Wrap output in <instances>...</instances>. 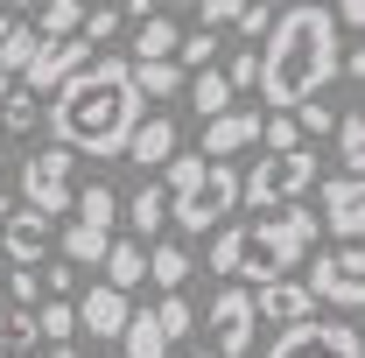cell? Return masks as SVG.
Returning a JSON list of instances; mask_svg holds the SVG:
<instances>
[{"instance_id":"6da1fadb","label":"cell","mask_w":365,"mask_h":358,"mask_svg":"<svg viewBox=\"0 0 365 358\" xmlns=\"http://www.w3.org/2000/svg\"><path fill=\"white\" fill-rule=\"evenodd\" d=\"M43 120L56 134V148L91 155V162H120L127 134L140 127V98H134V78H127V56H91L85 71H71L49 91Z\"/></svg>"},{"instance_id":"7a4b0ae2","label":"cell","mask_w":365,"mask_h":358,"mask_svg":"<svg viewBox=\"0 0 365 358\" xmlns=\"http://www.w3.org/2000/svg\"><path fill=\"white\" fill-rule=\"evenodd\" d=\"M260 98H267L274 113H295V106H309L323 98V85L337 78V56H344V36H337V21H330V7L323 0H295V7H281L274 14V29L260 36ZM260 106V113H267Z\"/></svg>"},{"instance_id":"3957f363","label":"cell","mask_w":365,"mask_h":358,"mask_svg":"<svg viewBox=\"0 0 365 358\" xmlns=\"http://www.w3.org/2000/svg\"><path fill=\"white\" fill-rule=\"evenodd\" d=\"M317 218L302 211V204H288V211H260V218H232L211 232V253H204V267L225 274V281H281V274H302V260L317 253Z\"/></svg>"},{"instance_id":"277c9868","label":"cell","mask_w":365,"mask_h":358,"mask_svg":"<svg viewBox=\"0 0 365 358\" xmlns=\"http://www.w3.org/2000/svg\"><path fill=\"white\" fill-rule=\"evenodd\" d=\"M162 197H169V225H182L190 239L232 225L239 211V169L232 162H204V155H169L162 162Z\"/></svg>"},{"instance_id":"5b68a950","label":"cell","mask_w":365,"mask_h":358,"mask_svg":"<svg viewBox=\"0 0 365 358\" xmlns=\"http://www.w3.org/2000/svg\"><path fill=\"white\" fill-rule=\"evenodd\" d=\"M323 183V155L317 148H295V155H260L246 176H239V204H253V218L260 211H288L295 197H309Z\"/></svg>"},{"instance_id":"8992f818","label":"cell","mask_w":365,"mask_h":358,"mask_svg":"<svg viewBox=\"0 0 365 358\" xmlns=\"http://www.w3.org/2000/svg\"><path fill=\"white\" fill-rule=\"evenodd\" d=\"M14 190H21V204H29L36 218L56 225L71 211V197H78V155H71V148H29L21 169H14Z\"/></svg>"},{"instance_id":"52a82bcc","label":"cell","mask_w":365,"mask_h":358,"mask_svg":"<svg viewBox=\"0 0 365 358\" xmlns=\"http://www.w3.org/2000/svg\"><path fill=\"white\" fill-rule=\"evenodd\" d=\"M260 358H365V344L344 316H302V323H281Z\"/></svg>"},{"instance_id":"ba28073f","label":"cell","mask_w":365,"mask_h":358,"mask_svg":"<svg viewBox=\"0 0 365 358\" xmlns=\"http://www.w3.org/2000/svg\"><path fill=\"white\" fill-rule=\"evenodd\" d=\"M302 288H309V302H330V310H359L365 302V253L359 246H337V253H309L302 260Z\"/></svg>"},{"instance_id":"9c48e42d","label":"cell","mask_w":365,"mask_h":358,"mask_svg":"<svg viewBox=\"0 0 365 358\" xmlns=\"http://www.w3.org/2000/svg\"><path fill=\"white\" fill-rule=\"evenodd\" d=\"M204 330H211V358H246V352H253V337H260L253 288L225 281V288L211 295V316H204Z\"/></svg>"},{"instance_id":"30bf717a","label":"cell","mask_w":365,"mask_h":358,"mask_svg":"<svg viewBox=\"0 0 365 358\" xmlns=\"http://www.w3.org/2000/svg\"><path fill=\"white\" fill-rule=\"evenodd\" d=\"M309 218H317V232H330L337 246H359V232H365V190H359V176H323Z\"/></svg>"},{"instance_id":"8fae6325","label":"cell","mask_w":365,"mask_h":358,"mask_svg":"<svg viewBox=\"0 0 365 358\" xmlns=\"http://www.w3.org/2000/svg\"><path fill=\"white\" fill-rule=\"evenodd\" d=\"M85 63H91V49L78 43V36H63V43H43V36H36V56L21 63V78H14V85L29 91V98H43V91H56L71 71H85Z\"/></svg>"},{"instance_id":"7c38bea8","label":"cell","mask_w":365,"mask_h":358,"mask_svg":"<svg viewBox=\"0 0 365 358\" xmlns=\"http://www.w3.org/2000/svg\"><path fill=\"white\" fill-rule=\"evenodd\" d=\"M260 106H232V113H218V120H204V162H232L239 148H260Z\"/></svg>"},{"instance_id":"4fadbf2b","label":"cell","mask_w":365,"mask_h":358,"mask_svg":"<svg viewBox=\"0 0 365 358\" xmlns=\"http://www.w3.org/2000/svg\"><path fill=\"white\" fill-rule=\"evenodd\" d=\"M71 316H78V330H91V344H113V337L127 330L134 302H127V295H113V288L98 281V288H85V295L71 302Z\"/></svg>"},{"instance_id":"5bb4252c","label":"cell","mask_w":365,"mask_h":358,"mask_svg":"<svg viewBox=\"0 0 365 358\" xmlns=\"http://www.w3.org/2000/svg\"><path fill=\"white\" fill-rule=\"evenodd\" d=\"M0 253H7L14 267H43V253H49V218H36L29 204H14V211L0 218Z\"/></svg>"},{"instance_id":"9a60e30c","label":"cell","mask_w":365,"mask_h":358,"mask_svg":"<svg viewBox=\"0 0 365 358\" xmlns=\"http://www.w3.org/2000/svg\"><path fill=\"white\" fill-rule=\"evenodd\" d=\"M253 316L281 330V323H302V316H317V302H309L302 274H281V281H267V288H253Z\"/></svg>"},{"instance_id":"2e32d148","label":"cell","mask_w":365,"mask_h":358,"mask_svg":"<svg viewBox=\"0 0 365 358\" xmlns=\"http://www.w3.org/2000/svg\"><path fill=\"white\" fill-rule=\"evenodd\" d=\"M120 155H127L134 169H162L169 155H182V134H176V120H169V113H148V120H140L134 134H127V148H120Z\"/></svg>"},{"instance_id":"e0dca14e","label":"cell","mask_w":365,"mask_h":358,"mask_svg":"<svg viewBox=\"0 0 365 358\" xmlns=\"http://www.w3.org/2000/svg\"><path fill=\"white\" fill-rule=\"evenodd\" d=\"M98 267H106V288H113V295H134L140 281H148V246H134V239H113Z\"/></svg>"},{"instance_id":"ac0fdd59","label":"cell","mask_w":365,"mask_h":358,"mask_svg":"<svg viewBox=\"0 0 365 358\" xmlns=\"http://www.w3.org/2000/svg\"><path fill=\"white\" fill-rule=\"evenodd\" d=\"M127 225H134V246H155V239H162V225H169V197H162V183H140V190H134Z\"/></svg>"},{"instance_id":"d6986e66","label":"cell","mask_w":365,"mask_h":358,"mask_svg":"<svg viewBox=\"0 0 365 358\" xmlns=\"http://www.w3.org/2000/svg\"><path fill=\"white\" fill-rule=\"evenodd\" d=\"M197 274V260H190V246H169V239H155L148 246V281L162 288V295H182V281Z\"/></svg>"},{"instance_id":"ffe728a7","label":"cell","mask_w":365,"mask_h":358,"mask_svg":"<svg viewBox=\"0 0 365 358\" xmlns=\"http://www.w3.org/2000/svg\"><path fill=\"white\" fill-rule=\"evenodd\" d=\"M56 246H63V267H98V260H106V246H113V232H98V225H78V218H71Z\"/></svg>"},{"instance_id":"44dd1931","label":"cell","mask_w":365,"mask_h":358,"mask_svg":"<svg viewBox=\"0 0 365 358\" xmlns=\"http://www.w3.org/2000/svg\"><path fill=\"white\" fill-rule=\"evenodd\" d=\"M162 56H176V21H169V14L134 21V56H127V63H162Z\"/></svg>"},{"instance_id":"7402d4cb","label":"cell","mask_w":365,"mask_h":358,"mask_svg":"<svg viewBox=\"0 0 365 358\" xmlns=\"http://www.w3.org/2000/svg\"><path fill=\"white\" fill-rule=\"evenodd\" d=\"M127 78H134V98H176L190 78L176 71V56H162V63H127Z\"/></svg>"},{"instance_id":"603a6c76","label":"cell","mask_w":365,"mask_h":358,"mask_svg":"<svg viewBox=\"0 0 365 358\" xmlns=\"http://www.w3.org/2000/svg\"><path fill=\"white\" fill-rule=\"evenodd\" d=\"M190 106H197V120H218V113H232V85L218 78V63L211 71H190Z\"/></svg>"},{"instance_id":"cb8c5ba5","label":"cell","mask_w":365,"mask_h":358,"mask_svg":"<svg viewBox=\"0 0 365 358\" xmlns=\"http://www.w3.org/2000/svg\"><path fill=\"white\" fill-rule=\"evenodd\" d=\"M71 211H78V225H98V232H113V218H120V197H113V183H78Z\"/></svg>"},{"instance_id":"d4e9b609","label":"cell","mask_w":365,"mask_h":358,"mask_svg":"<svg viewBox=\"0 0 365 358\" xmlns=\"http://www.w3.org/2000/svg\"><path fill=\"white\" fill-rule=\"evenodd\" d=\"M0 352H7V358H29V352H36V310L0 302Z\"/></svg>"},{"instance_id":"484cf974","label":"cell","mask_w":365,"mask_h":358,"mask_svg":"<svg viewBox=\"0 0 365 358\" xmlns=\"http://www.w3.org/2000/svg\"><path fill=\"white\" fill-rule=\"evenodd\" d=\"M337 176H359V162H365V127H359V106H337Z\"/></svg>"},{"instance_id":"4316f807","label":"cell","mask_w":365,"mask_h":358,"mask_svg":"<svg viewBox=\"0 0 365 358\" xmlns=\"http://www.w3.org/2000/svg\"><path fill=\"white\" fill-rule=\"evenodd\" d=\"M78 21H85V0H43V7H36V36H43V43L78 36Z\"/></svg>"},{"instance_id":"83f0119b","label":"cell","mask_w":365,"mask_h":358,"mask_svg":"<svg viewBox=\"0 0 365 358\" xmlns=\"http://www.w3.org/2000/svg\"><path fill=\"white\" fill-rule=\"evenodd\" d=\"M120 29H127V21H120V0H91L85 21H78V43H85V49H106Z\"/></svg>"},{"instance_id":"f1b7e54d","label":"cell","mask_w":365,"mask_h":358,"mask_svg":"<svg viewBox=\"0 0 365 358\" xmlns=\"http://www.w3.org/2000/svg\"><path fill=\"white\" fill-rule=\"evenodd\" d=\"M218 49H225V36H211V29L176 36V71H182V78H190V71H211V63H218Z\"/></svg>"},{"instance_id":"f546056e","label":"cell","mask_w":365,"mask_h":358,"mask_svg":"<svg viewBox=\"0 0 365 358\" xmlns=\"http://www.w3.org/2000/svg\"><path fill=\"white\" fill-rule=\"evenodd\" d=\"M120 344H127V358H169V344H162V330H155V316H148V310H134V316H127Z\"/></svg>"},{"instance_id":"4dcf8cb0","label":"cell","mask_w":365,"mask_h":358,"mask_svg":"<svg viewBox=\"0 0 365 358\" xmlns=\"http://www.w3.org/2000/svg\"><path fill=\"white\" fill-rule=\"evenodd\" d=\"M155 316V330H162V344H182L190 330H197V310L182 302V295H162V310H148Z\"/></svg>"},{"instance_id":"1f68e13d","label":"cell","mask_w":365,"mask_h":358,"mask_svg":"<svg viewBox=\"0 0 365 358\" xmlns=\"http://www.w3.org/2000/svg\"><path fill=\"white\" fill-rule=\"evenodd\" d=\"M36 120H43V106H36L21 85L0 98V134H36Z\"/></svg>"},{"instance_id":"d6a6232c","label":"cell","mask_w":365,"mask_h":358,"mask_svg":"<svg viewBox=\"0 0 365 358\" xmlns=\"http://www.w3.org/2000/svg\"><path fill=\"white\" fill-rule=\"evenodd\" d=\"M260 148H267V155H295V148H309V140L295 134V113H267V120H260Z\"/></svg>"},{"instance_id":"836d02e7","label":"cell","mask_w":365,"mask_h":358,"mask_svg":"<svg viewBox=\"0 0 365 358\" xmlns=\"http://www.w3.org/2000/svg\"><path fill=\"white\" fill-rule=\"evenodd\" d=\"M29 56H36V29H29V21H14V29L0 36V71H7V78H21V63H29Z\"/></svg>"},{"instance_id":"e575fe53","label":"cell","mask_w":365,"mask_h":358,"mask_svg":"<svg viewBox=\"0 0 365 358\" xmlns=\"http://www.w3.org/2000/svg\"><path fill=\"white\" fill-rule=\"evenodd\" d=\"M36 337H49V344H71V337H78V316H71V302H43V310H36Z\"/></svg>"},{"instance_id":"d590c367","label":"cell","mask_w":365,"mask_h":358,"mask_svg":"<svg viewBox=\"0 0 365 358\" xmlns=\"http://www.w3.org/2000/svg\"><path fill=\"white\" fill-rule=\"evenodd\" d=\"M218 78H225L232 91H253V78H260V56H253V49H232L225 63H218Z\"/></svg>"},{"instance_id":"8d00e7d4","label":"cell","mask_w":365,"mask_h":358,"mask_svg":"<svg viewBox=\"0 0 365 358\" xmlns=\"http://www.w3.org/2000/svg\"><path fill=\"white\" fill-rule=\"evenodd\" d=\"M274 14H281V7H260V0H246V7H239V21H232V29H239V36H246V43H260V36H267V29H274Z\"/></svg>"},{"instance_id":"74e56055","label":"cell","mask_w":365,"mask_h":358,"mask_svg":"<svg viewBox=\"0 0 365 358\" xmlns=\"http://www.w3.org/2000/svg\"><path fill=\"white\" fill-rule=\"evenodd\" d=\"M239 7H246V0H197V14H204V29H211V36L239 21Z\"/></svg>"},{"instance_id":"f35d334b","label":"cell","mask_w":365,"mask_h":358,"mask_svg":"<svg viewBox=\"0 0 365 358\" xmlns=\"http://www.w3.org/2000/svg\"><path fill=\"white\" fill-rule=\"evenodd\" d=\"M7 281H14V302H21V310H36V302H43V274H36V267H14Z\"/></svg>"},{"instance_id":"ab89813d","label":"cell","mask_w":365,"mask_h":358,"mask_svg":"<svg viewBox=\"0 0 365 358\" xmlns=\"http://www.w3.org/2000/svg\"><path fill=\"white\" fill-rule=\"evenodd\" d=\"M330 21H337V36L351 43V36L365 29V0H337V7H330Z\"/></svg>"},{"instance_id":"60d3db41","label":"cell","mask_w":365,"mask_h":358,"mask_svg":"<svg viewBox=\"0 0 365 358\" xmlns=\"http://www.w3.org/2000/svg\"><path fill=\"white\" fill-rule=\"evenodd\" d=\"M7 211H14V190H7V183H0V218H7Z\"/></svg>"},{"instance_id":"b9f144b4","label":"cell","mask_w":365,"mask_h":358,"mask_svg":"<svg viewBox=\"0 0 365 358\" xmlns=\"http://www.w3.org/2000/svg\"><path fill=\"white\" fill-rule=\"evenodd\" d=\"M49 358H78V344H49Z\"/></svg>"},{"instance_id":"7bdbcfd3","label":"cell","mask_w":365,"mask_h":358,"mask_svg":"<svg viewBox=\"0 0 365 358\" xmlns=\"http://www.w3.org/2000/svg\"><path fill=\"white\" fill-rule=\"evenodd\" d=\"M7 7H43V0H7Z\"/></svg>"},{"instance_id":"ee69618b","label":"cell","mask_w":365,"mask_h":358,"mask_svg":"<svg viewBox=\"0 0 365 358\" xmlns=\"http://www.w3.org/2000/svg\"><path fill=\"white\" fill-rule=\"evenodd\" d=\"M162 7H197V0H162Z\"/></svg>"},{"instance_id":"f6af8a7d","label":"cell","mask_w":365,"mask_h":358,"mask_svg":"<svg viewBox=\"0 0 365 358\" xmlns=\"http://www.w3.org/2000/svg\"><path fill=\"white\" fill-rule=\"evenodd\" d=\"M260 7H281V0H260Z\"/></svg>"},{"instance_id":"bcb514c9","label":"cell","mask_w":365,"mask_h":358,"mask_svg":"<svg viewBox=\"0 0 365 358\" xmlns=\"http://www.w3.org/2000/svg\"><path fill=\"white\" fill-rule=\"evenodd\" d=\"M190 358H211V352H190Z\"/></svg>"},{"instance_id":"7dc6e473","label":"cell","mask_w":365,"mask_h":358,"mask_svg":"<svg viewBox=\"0 0 365 358\" xmlns=\"http://www.w3.org/2000/svg\"><path fill=\"white\" fill-rule=\"evenodd\" d=\"M0 358H7V352H0Z\"/></svg>"}]
</instances>
